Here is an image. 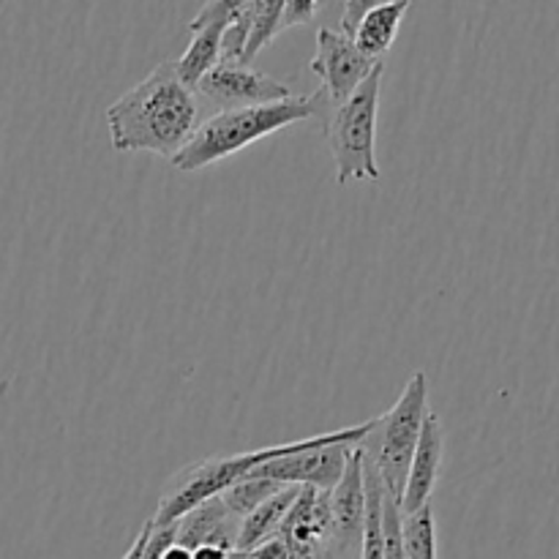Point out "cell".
I'll use <instances>...</instances> for the list:
<instances>
[{"mask_svg":"<svg viewBox=\"0 0 559 559\" xmlns=\"http://www.w3.org/2000/svg\"><path fill=\"white\" fill-rule=\"evenodd\" d=\"M109 142L118 153H156L173 158L200 126L197 93L162 63L107 107Z\"/></svg>","mask_w":559,"mask_h":559,"instance_id":"cell-1","label":"cell"},{"mask_svg":"<svg viewBox=\"0 0 559 559\" xmlns=\"http://www.w3.org/2000/svg\"><path fill=\"white\" fill-rule=\"evenodd\" d=\"M325 107L328 96L320 87L309 96H293L284 98V102L260 104V107L224 109V112L202 120L194 134L189 136V142L169 158V164L180 173H197V169H205L211 164L224 162L233 153L243 151L251 142L265 140L273 131L317 118Z\"/></svg>","mask_w":559,"mask_h":559,"instance_id":"cell-2","label":"cell"},{"mask_svg":"<svg viewBox=\"0 0 559 559\" xmlns=\"http://www.w3.org/2000/svg\"><path fill=\"white\" fill-rule=\"evenodd\" d=\"M385 66L377 63L371 74L355 87L349 98L333 107L328 120V142H331L336 183L347 186L353 180H377L382 169L377 164V112H380V87Z\"/></svg>","mask_w":559,"mask_h":559,"instance_id":"cell-3","label":"cell"},{"mask_svg":"<svg viewBox=\"0 0 559 559\" xmlns=\"http://www.w3.org/2000/svg\"><path fill=\"white\" fill-rule=\"evenodd\" d=\"M426 415H429V377L424 371H415L399 402L377 418L374 431L364 440L366 459L396 502L402 500L409 462L420 440Z\"/></svg>","mask_w":559,"mask_h":559,"instance_id":"cell-4","label":"cell"},{"mask_svg":"<svg viewBox=\"0 0 559 559\" xmlns=\"http://www.w3.org/2000/svg\"><path fill=\"white\" fill-rule=\"evenodd\" d=\"M320 440V435L309 437V440H295V442H278V445L267 448H254V451L233 453V456H213L202 459V462L189 464L186 469H180L178 475H173V480L167 484V491L162 495L156 508V524H169L178 522L180 516H186L189 511H194L202 502L213 500L222 491H227L229 486L238 484L240 478L251 473L260 464L271 462V459L287 456V453L300 451V448H309Z\"/></svg>","mask_w":559,"mask_h":559,"instance_id":"cell-5","label":"cell"},{"mask_svg":"<svg viewBox=\"0 0 559 559\" xmlns=\"http://www.w3.org/2000/svg\"><path fill=\"white\" fill-rule=\"evenodd\" d=\"M194 93L200 98H205L211 107H216L218 112H224V109L260 107V104L284 102V98L295 96L293 87L278 82L276 76L251 69L246 63H227V60L213 66L197 82Z\"/></svg>","mask_w":559,"mask_h":559,"instance_id":"cell-6","label":"cell"},{"mask_svg":"<svg viewBox=\"0 0 559 559\" xmlns=\"http://www.w3.org/2000/svg\"><path fill=\"white\" fill-rule=\"evenodd\" d=\"M377 63L382 60H371L355 47L353 36H344L342 31L333 27H320L317 31V49L311 58V71L322 80V91H325L328 104H342L355 93V87L371 74Z\"/></svg>","mask_w":559,"mask_h":559,"instance_id":"cell-7","label":"cell"},{"mask_svg":"<svg viewBox=\"0 0 559 559\" xmlns=\"http://www.w3.org/2000/svg\"><path fill=\"white\" fill-rule=\"evenodd\" d=\"M278 538L287 544L289 559H325L333 549L331 502L328 491L300 486L293 508L278 527Z\"/></svg>","mask_w":559,"mask_h":559,"instance_id":"cell-8","label":"cell"},{"mask_svg":"<svg viewBox=\"0 0 559 559\" xmlns=\"http://www.w3.org/2000/svg\"><path fill=\"white\" fill-rule=\"evenodd\" d=\"M364 442H358L349 456L344 475L338 484L328 491L331 502V530H333V549H353L360 544L366 522V478H364Z\"/></svg>","mask_w":559,"mask_h":559,"instance_id":"cell-9","label":"cell"},{"mask_svg":"<svg viewBox=\"0 0 559 559\" xmlns=\"http://www.w3.org/2000/svg\"><path fill=\"white\" fill-rule=\"evenodd\" d=\"M442 456H445V429H442V420L435 413H429L424 420V429H420V440L415 445L413 462H409L402 500H399L402 516L429 506L431 495L437 489V480H440Z\"/></svg>","mask_w":559,"mask_h":559,"instance_id":"cell-10","label":"cell"},{"mask_svg":"<svg viewBox=\"0 0 559 559\" xmlns=\"http://www.w3.org/2000/svg\"><path fill=\"white\" fill-rule=\"evenodd\" d=\"M238 519L224 508L222 497L202 502L194 511L178 519V533H175V544L186 546L194 551L197 546H222V549H235V538H238Z\"/></svg>","mask_w":559,"mask_h":559,"instance_id":"cell-11","label":"cell"},{"mask_svg":"<svg viewBox=\"0 0 559 559\" xmlns=\"http://www.w3.org/2000/svg\"><path fill=\"white\" fill-rule=\"evenodd\" d=\"M409 11V0H391V3L380 5V9L369 11L364 20L358 22L353 33V41L366 58L382 60V55L393 47L402 27L404 16Z\"/></svg>","mask_w":559,"mask_h":559,"instance_id":"cell-12","label":"cell"},{"mask_svg":"<svg viewBox=\"0 0 559 559\" xmlns=\"http://www.w3.org/2000/svg\"><path fill=\"white\" fill-rule=\"evenodd\" d=\"M298 491H300V486H284L278 495H273L271 500H265L260 508H254L249 516L240 519L238 538H235V549L249 551V549H254V546H260L262 540L278 535V527H282L284 516H287V511L293 508Z\"/></svg>","mask_w":559,"mask_h":559,"instance_id":"cell-13","label":"cell"},{"mask_svg":"<svg viewBox=\"0 0 559 559\" xmlns=\"http://www.w3.org/2000/svg\"><path fill=\"white\" fill-rule=\"evenodd\" d=\"M224 27L227 25H205L191 31L194 33V38H191V44L186 47V52L180 55L178 60H173L178 76L183 80V85L191 87V91H194L197 82H200L213 66L222 63Z\"/></svg>","mask_w":559,"mask_h":559,"instance_id":"cell-14","label":"cell"},{"mask_svg":"<svg viewBox=\"0 0 559 559\" xmlns=\"http://www.w3.org/2000/svg\"><path fill=\"white\" fill-rule=\"evenodd\" d=\"M282 9L284 0H251L246 5L251 16V31H249V41H246L243 58L240 63L249 66L273 38L278 36V22H282Z\"/></svg>","mask_w":559,"mask_h":559,"instance_id":"cell-15","label":"cell"},{"mask_svg":"<svg viewBox=\"0 0 559 559\" xmlns=\"http://www.w3.org/2000/svg\"><path fill=\"white\" fill-rule=\"evenodd\" d=\"M284 486L278 484V480L273 478H260V475H246V478H240L238 484L229 486L227 491H222V502L224 508H227L229 513H233L235 519H243L249 516L254 508H260L262 502L271 500L273 495H278Z\"/></svg>","mask_w":559,"mask_h":559,"instance_id":"cell-16","label":"cell"},{"mask_svg":"<svg viewBox=\"0 0 559 559\" xmlns=\"http://www.w3.org/2000/svg\"><path fill=\"white\" fill-rule=\"evenodd\" d=\"M404 559H437V524L431 506L402 516Z\"/></svg>","mask_w":559,"mask_h":559,"instance_id":"cell-17","label":"cell"},{"mask_svg":"<svg viewBox=\"0 0 559 559\" xmlns=\"http://www.w3.org/2000/svg\"><path fill=\"white\" fill-rule=\"evenodd\" d=\"M251 0H207L200 11H197L194 20L189 22L191 31L205 25H227L238 11H243Z\"/></svg>","mask_w":559,"mask_h":559,"instance_id":"cell-18","label":"cell"},{"mask_svg":"<svg viewBox=\"0 0 559 559\" xmlns=\"http://www.w3.org/2000/svg\"><path fill=\"white\" fill-rule=\"evenodd\" d=\"M317 9H320V0H284L278 33L289 31V27L309 25V22L317 16Z\"/></svg>","mask_w":559,"mask_h":559,"instance_id":"cell-19","label":"cell"},{"mask_svg":"<svg viewBox=\"0 0 559 559\" xmlns=\"http://www.w3.org/2000/svg\"><path fill=\"white\" fill-rule=\"evenodd\" d=\"M391 3V0H344V9H342V20H338V31L344 33V36H353L355 27H358V22L364 20L369 11L380 9V5Z\"/></svg>","mask_w":559,"mask_h":559,"instance_id":"cell-20","label":"cell"},{"mask_svg":"<svg viewBox=\"0 0 559 559\" xmlns=\"http://www.w3.org/2000/svg\"><path fill=\"white\" fill-rule=\"evenodd\" d=\"M246 559H289V551H287V544H284L278 535H273V538L262 540L260 546L246 551Z\"/></svg>","mask_w":559,"mask_h":559,"instance_id":"cell-21","label":"cell"},{"mask_svg":"<svg viewBox=\"0 0 559 559\" xmlns=\"http://www.w3.org/2000/svg\"><path fill=\"white\" fill-rule=\"evenodd\" d=\"M147 535H151V519H147V522L142 524L140 535H136L134 544L129 546V551H126L123 559H142V549H145V544H147Z\"/></svg>","mask_w":559,"mask_h":559,"instance_id":"cell-22","label":"cell"},{"mask_svg":"<svg viewBox=\"0 0 559 559\" xmlns=\"http://www.w3.org/2000/svg\"><path fill=\"white\" fill-rule=\"evenodd\" d=\"M233 549H222V546H197L191 551V559H227Z\"/></svg>","mask_w":559,"mask_h":559,"instance_id":"cell-23","label":"cell"},{"mask_svg":"<svg viewBox=\"0 0 559 559\" xmlns=\"http://www.w3.org/2000/svg\"><path fill=\"white\" fill-rule=\"evenodd\" d=\"M162 559H191V551L186 549V546H180V544H173V546H169L167 551H164Z\"/></svg>","mask_w":559,"mask_h":559,"instance_id":"cell-24","label":"cell"},{"mask_svg":"<svg viewBox=\"0 0 559 559\" xmlns=\"http://www.w3.org/2000/svg\"><path fill=\"white\" fill-rule=\"evenodd\" d=\"M227 559H246V551H240V549H233L227 555Z\"/></svg>","mask_w":559,"mask_h":559,"instance_id":"cell-25","label":"cell"},{"mask_svg":"<svg viewBox=\"0 0 559 559\" xmlns=\"http://www.w3.org/2000/svg\"><path fill=\"white\" fill-rule=\"evenodd\" d=\"M325 559H333V557H325Z\"/></svg>","mask_w":559,"mask_h":559,"instance_id":"cell-26","label":"cell"}]
</instances>
